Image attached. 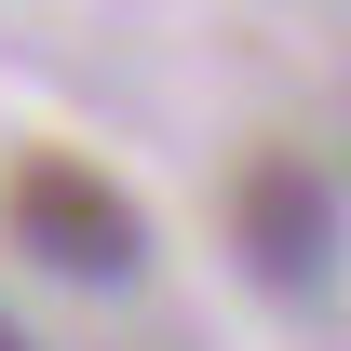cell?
<instances>
[{
  "mask_svg": "<svg viewBox=\"0 0 351 351\" xmlns=\"http://www.w3.org/2000/svg\"><path fill=\"white\" fill-rule=\"evenodd\" d=\"M0 230H14V257L54 270V284H135L149 257V217H135V189L82 149H27V162L0 176Z\"/></svg>",
  "mask_w": 351,
  "mask_h": 351,
  "instance_id": "cell-1",
  "label": "cell"
},
{
  "mask_svg": "<svg viewBox=\"0 0 351 351\" xmlns=\"http://www.w3.org/2000/svg\"><path fill=\"white\" fill-rule=\"evenodd\" d=\"M230 243L257 270L270 298H311L324 270H338V189L311 176V149H243L230 176Z\"/></svg>",
  "mask_w": 351,
  "mask_h": 351,
  "instance_id": "cell-2",
  "label": "cell"
},
{
  "mask_svg": "<svg viewBox=\"0 0 351 351\" xmlns=\"http://www.w3.org/2000/svg\"><path fill=\"white\" fill-rule=\"evenodd\" d=\"M0 351H27V324H14V311H0Z\"/></svg>",
  "mask_w": 351,
  "mask_h": 351,
  "instance_id": "cell-3",
  "label": "cell"
}]
</instances>
